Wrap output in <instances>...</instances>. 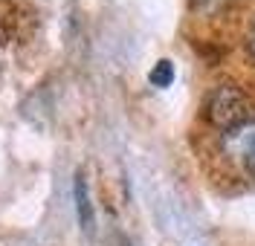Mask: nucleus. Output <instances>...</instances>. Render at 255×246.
I'll return each instance as SVG.
<instances>
[{"label":"nucleus","mask_w":255,"mask_h":246,"mask_svg":"<svg viewBox=\"0 0 255 246\" xmlns=\"http://www.w3.org/2000/svg\"><path fill=\"white\" fill-rule=\"evenodd\" d=\"M203 113L223 133L244 125V122H250V119H255L253 101L244 93V87H238V84H218L215 90H209L206 101H203Z\"/></svg>","instance_id":"1"},{"label":"nucleus","mask_w":255,"mask_h":246,"mask_svg":"<svg viewBox=\"0 0 255 246\" xmlns=\"http://www.w3.org/2000/svg\"><path fill=\"white\" fill-rule=\"evenodd\" d=\"M221 148L232 163H238L255 180V119H250V122H244V125L223 133Z\"/></svg>","instance_id":"2"},{"label":"nucleus","mask_w":255,"mask_h":246,"mask_svg":"<svg viewBox=\"0 0 255 246\" xmlns=\"http://www.w3.org/2000/svg\"><path fill=\"white\" fill-rule=\"evenodd\" d=\"M76 209H79V220L84 229L93 226V206H90V194H87V180L84 174L76 177Z\"/></svg>","instance_id":"3"},{"label":"nucleus","mask_w":255,"mask_h":246,"mask_svg":"<svg viewBox=\"0 0 255 246\" xmlns=\"http://www.w3.org/2000/svg\"><path fill=\"white\" fill-rule=\"evenodd\" d=\"M148 82L154 84V87H168V84L174 82V64L171 61H157V67L148 76Z\"/></svg>","instance_id":"4"},{"label":"nucleus","mask_w":255,"mask_h":246,"mask_svg":"<svg viewBox=\"0 0 255 246\" xmlns=\"http://www.w3.org/2000/svg\"><path fill=\"white\" fill-rule=\"evenodd\" d=\"M247 44H250V52H253V58H255V23H253V29H250V41Z\"/></svg>","instance_id":"5"}]
</instances>
